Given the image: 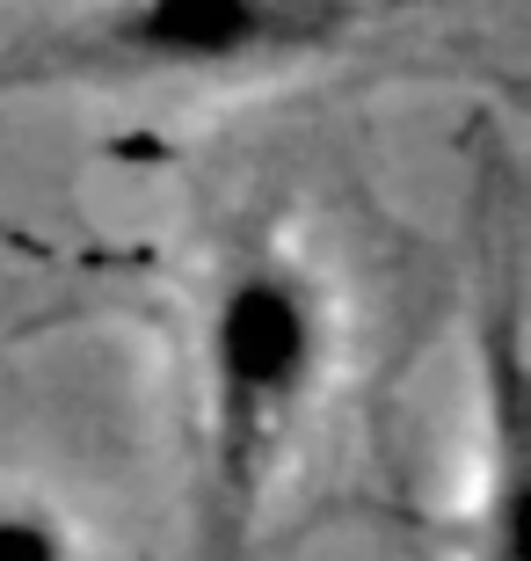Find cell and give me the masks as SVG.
I'll list each match as a JSON object with an SVG mask.
<instances>
[{"label": "cell", "mask_w": 531, "mask_h": 561, "mask_svg": "<svg viewBox=\"0 0 531 561\" xmlns=\"http://www.w3.org/2000/svg\"><path fill=\"white\" fill-rule=\"evenodd\" d=\"M335 357V299L291 249H241L197 321V496L189 561H255L269 489Z\"/></svg>", "instance_id": "cell-1"}, {"label": "cell", "mask_w": 531, "mask_h": 561, "mask_svg": "<svg viewBox=\"0 0 531 561\" xmlns=\"http://www.w3.org/2000/svg\"><path fill=\"white\" fill-rule=\"evenodd\" d=\"M365 30V0H95L0 59L8 88H183L321 59Z\"/></svg>", "instance_id": "cell-2"}, {"label": "cell", "mask_w": 531, "mask_h": 561, "mask_svg": "<svg viewBox=\"0 0 531 561\" xmlns=\"http://www.w3.org/2000/svg\"><path fill=\"white\" fill-rule=\"evenodd\" d=\"M466 561H524V351H517L510 285L488 313V474H481Z\"/></svg>", "instance_id": "cell-3"}, {"label": "cell", "mask_w": 531, "mask_h": 561, "mask_svg": "<svg viewBox=\"0 0 531 561\" xmlns=\"http://www.w3.org/2000/svg\"><path fill=\"white\" fill-rule=\"evenodd\" d=\"M0 561H95V547L59 496L0 481Z\"/></svg>", "instance_id": "cell-4"}]
</instances>
